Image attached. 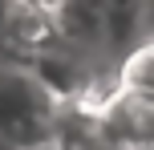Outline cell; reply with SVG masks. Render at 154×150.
Listing matches in <instances>:
<instances>
[{
	"mask_svg": "<svg viewBox=\"0 0 154 150\" xmlns=\"http://www.w3.org/2000/svg\"><path fill=\"white\" fill-rule=\"evenodd\" d=\"M57 102L45 89L24 57H12L0 49V134L12 138L16 146H37L45 138H57Z\"/></svg>",
	"mask_w": 154,
	"mask_h": 150,
	"instance_id": "obj_1",
	"label": "cell"
},
{
	"mask_svg": "<svg viewBox=\"0 0 154 150\" xmlns=\"http://www.w3.org/2000/svg\"><path fill=\"white\" fill-rule=\"evenodd\" d=\"M0 49L24 61H37V57L61 49V32L53 20V4H20L12 0L4 12V41Z\"/></svg>",
	"mask_w": 154,
	"mask_h": 150,
	"instance_id": "obj_2",
	"label": "cell"
},
{
	"mask_svg": "<svg viewBox=\"0 0 154 150\" xmlns=\"http://www.w3.org/2000/svg\"><path fill=\"white\" fill-rule=\"evenodd\" d=\"M24 150H69L61 142V138H45V142H37V146H24Z\"/></svg>",
	"mask_w": 154,
	"mask_h": 150,
	"instance_id": "obj_3",
	"label": "cell"
},
{
	"mask_svg": "<svg viewBox=\"0 0 154 150\" xmlns=\"http://www.w3.org/2000/svg\"><path fill=\"white\" fill-rule=\"evenodd\" d=\"M0 150H20V146H16L12 138H4V134H0Z\"/></svg>",
	"mask_w": 154,
	"mask_h": 150,
	"instance_id": "obj_4",
	"label": "cell"
}]
</instances>
